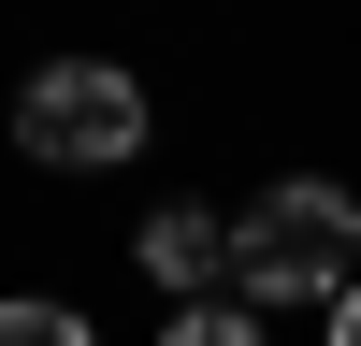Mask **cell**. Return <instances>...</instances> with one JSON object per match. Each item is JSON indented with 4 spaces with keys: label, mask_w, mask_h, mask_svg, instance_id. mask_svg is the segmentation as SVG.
Segmentation results:
<instances>
[{
    "label": "cell",
    "mask_w": 361,
    "mask_h": 346,
    "mask_svg": "<svg viewBox=\"0 0 361 346\" xmlns=\"http://www.w3.org/2000/svg\"><path fill=\"white\" fill-rule=\"evenodd\" d=\"M130 260H145V288H173V303H217L231 288V217L217 202H145Z\"/></svg>",
    "instance_id": "obj_3"
},
{
    "label": "cell",
    "mask_w": 361,
    "mask_h": 346,
    "mask_svg": "<svg viewBox=\"0 0 361 346\" xmlns=\"http://www.w3.org/2000/svg\"><path fill=\"white\" fill-rule=\"evenodd\" d=\"M318 346H361V288H333V332H318Z\"/></svg>",
    "instance_id": "obj_6"
},
{
    "label": "cell",
    "mask_w": 361,
    "mask_h": 346,
    "mask_svg": "<svg viewBox=\"0 0 361 346\" xmlns=\"http://www.w3.org/2000/svg\"><path fill=\"white\" fill-rule=\"evenodd\" d=\"M0 346H102V332H87L58 288H15V303H0Z\"/></svg>",
    "instance_id": "obj_4"
},
{
    "label": "cell",
    "mask_w": 361,
    "mask_h": 346,
    "mask_svg": "<svg viewBox=\"0 0 361 346\" xmlns=\"http://www.w3.org/2000/svg\"><path fill=\"white\" fill-rule=\"evenodd\" d=\"M333 288H361V202L333 173H275V188L231 217V303L246 317H304V303H333Z\"/></svg>",
    "instance_id": "obj_1"
},
{
    "label": "cell",
    "mask_w": 361,
    "mask_h": 346,
    "mask_svg": "<svg viewBox=\"0 0 361 346\" xmlns=\"http://www.w3.org/2000/svg\"><path fill=\"white\" fill-rule=\"evenodd\" d=\"M159 346H260V317L217 288V303H173V317H159Z\"/></svg>",
    "instance_id": "obj_5"
},
{
    "label": "cell",
    "mask_w": 361,
    "mask_h": 346,
    "mask_svg": "<svg viewBox=\"0 0 361 346\" xmlns=\"http://www.w3.org/2000/svg\"><path fill=\"white\" fill-rule=\"evenodd\" d=\"M145 130H159V101H145V72H116V58H44V72L15 86V144L44 173H130Z\"/></svg>",
    "instance_id": "obj_2"
}]
</instances>
